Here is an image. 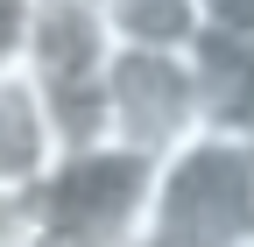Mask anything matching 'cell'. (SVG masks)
Segmentation results:
<instances>
[{"label": "cell", "instance_id": "cell-1", "mask_svg": "<svg viewBox=\"0 0 254 247\" xmlns=\"http://www.w3.org/2000/svg\"><path fill=\"white\" fill-rule=\"evenodd\" d=\"M155 184H163V163H148L120 141L64 156L50 184L28 198L36 247H148Z\"/></svg>", "mask_w": 254, "mask_h": 247}, {"label": "cell", "instance_id": "cell-6", "mask_svg": "<svg viewBox=\"0 0 254 247\" xmlns=\"http://www.w3.org/2000/svg\"><path fill=\"white\" fill-rule=\"evenodd\" d=\"M190 57H198V78H205V134L254 148V43L205 36Z\"/></svg>", "mask_w": 254, "mask_h": 247}, {"label": "cell", "instance_id": "cell-10", "mask_svg": "<svg viewBox=\"0 0 254 247\" xmlns=\"http://www.w3.org/2000/svg\"><path fill=\"white\" fill-rule=\"evenodd\" d=\"M0 247H36V205L21 191H0Z\"/></svg>", "mask_w": 254, "mask_h": 247}, {"label": "cell", "instance_id": "cell-5", "mask_svg": "<svg viewBox=\"0 0 254 247\" xmlns=\"http://www.w3.org/2000/svg\"><path fill=\"white\" fill-rule=\"evenodd\" d=\"M57 163H64V141H57V120H50L43 85L28 71H7L0 78V191L36 198Z\"/></svg>", "mask_w": 254, "mask_h": 247}, {"label": "cell", "instance_id": "cell-8", "mask_svg": "<svg viewBox=\"0 0 254 247\" xmlns=\"http://www.w3.org/2000/svg\"><path fill=\"white\" fill-rule=\"evenodd\" d=\"M28 28H36V0H0V78L28 71Z\"/></svg>", "mask_w": 254, "mask_h": 247}, {"label": "cell", "instance_id": "cell-2", "mask_svg": "<svg viewBox=\"0 0 254 247\" xmlns=\"http://www.w3.org/2000/svg\"><path fill=\"white\" fill-rule=\"evenodd\" d=\"M148 247H254V148L198 134L163 163Z\"/></svg>", "mask_w": 254, "mask_h": 247}, {"label": "cell", "instance_id": "cell-9", "mask_svg": "<svg viewBox=\"0 0 254 247\" xmlns=\"http://www.w3.org/2000/svg\"><path fill=\"white\" fill-rule=\"evenodd\" d=\"M198 14H205V36L254 43V0H198Z\"/></svg>", "mask_w": 254, "mask_h": 247}, {"label": "cell", "instance_id": "cell-7", "mask_svg": "<svg viewBox=\"0 0 254 247\" xmlns=\"http://www.w3.org/2000/svg\"><path fill=\"white\" fill-rule=\"evenodd\" d=\"M99 14L113 28L120 50H170V57H190L205 43V14L198 0H99Z\"/></svg>", "mask_w": 254, "mask_h": 247}, {"label": "cell", "instance_id": "cell-4", "mask_svg": "<svg viewBox=\"0 0 254 247\" xmlns=\"http://www.w3.org/2000/svg\"><path fill=\"white\" fill-rule=\"evenodd\" d=\"M113 28L99 0H36V28H28V78L43 92H92L106 85L113 64Z\"/></svg>", "mask_w": 254, "mask_h": 247}, {"label": "cell", "instance_id": "cell-3", "mask_svg": "<svg viewBox=\"0 0 254 247\" xmlns=\"http://www.w3.org/2000/svg\"><path fill=\"white\" fill-rule=\"evenodd\" d=\"M106 120L113 141L148 163H170L177 148L205 134V78L198 57L170 50H113L106 64Z\"/></svg>", "mask_w": 254, "mask_h": 247}]
</instances>
